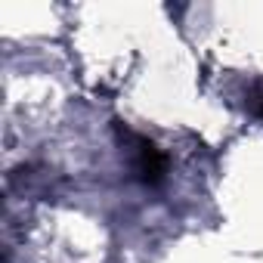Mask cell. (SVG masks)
I'll return each instance as SVG.
<instances>
[{
    "instance_id": "cell-1",
    "label": "cell",
    "mask_w": 263,
    "mask_h": 263,
    "mask_svg": "<svg viewBox=\"0 0 263 263\" xmlns=\"http://www.w3.org/2000/svg\"><path fill=\"white\" fill-rule=\"evenodd\" d=\"M124 140H127V155H130V171H134V177L146 186H158L167 174V158L164 152L140 137V134H130V130H124Z\"/></svg>"
},
{
    "instance_id": "cell-2",
    "label": "cell",
    "mask_w": 263,
    "mask_h": 263,
    "mask_svg": "<svg viewBox=\"0 0 263 263\" xmlns=\"http://www.w3.org/2000/svg\"><path fill=\"white\" fill-rule=\"evenodd\" d=\"M248 102H251V111H254L257 118H263V87H257V90H251V96H248Z\"/></svg>"
}]
</instances>
